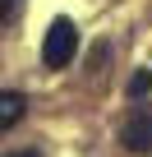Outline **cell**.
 I'll use <instances>...</instances> for the list:
<instances>
[{
	"instance_id": "277c9868",
	"label": "cell",
	"mask_w": 152,
	"mask_h": 157,
	"mask_svg": "<svg viewBox=\"0 0 152 157\" xmlns=\"http://www.w3.org/2000/svg\"><path fill=\"white\" fill-rule=\"evenodd\" d=\"M147 93H152V74H147V69H138V74L129 78V97H147Z\"/></svg>"
},
{
	"instance_id": "3957f363",
	"label": "cell",
	"mask_w": 152,
	"mask_h": 157,
	"mask_svg": "<svg viewBox=\"0 0 152 157\" xmlns=\"http://www.w3.org/2000/svg\"><path fill=\"white\" fill-rule=\"evenodd\" d=\"M23 111H28L23 93H0V134H5L9 125H19V120H23Z\"/></svg>"
},
{
	"instance_id": "5b68a950",
	"label": "cell",
	"mask_w": 152,
	"mask_h": 157,
	"mask_svg": "<svg viewBox=\"0 0 152 157\" xmlns=\"http://www.w3.org/2000/svg\"><path fill=\"white\" fill-rule=\"evenodd\" d=\"M19 10H23V0H0V23H9Z\"/></svg>"
},
{
	"instance_id": "7a4b0ae2",
	"label": "cell",
	"mask_w": 152,
	"mask_h": 157,
	"mask_svg": "<svg viewBox=\"0 0 152 157\" xmlns=\"http://www.w3.org/2000/svg\"><path fill=\"white\" fill-rule=\"evenodd\" d=\"M120 143L129 152H152V116H134L124 129H120Z\"/></svg>"
},
{
	"instance_id": "6da1fadb",
	"label": "cell",
	"mask_w": 152,
	"mask_h": 157,
	"mask_svg": "<svg viewBox=\"0 0 152 157\" xmlns=\"http://www.w3.org/2000/svg\"><path fill=\"white\" fill-rule=\"evenodd\" d=\"M74 56H79V28L69 19H55L46 28V42H42V65L46 69H65Z\"/></svg>"
},
{
	"instance_id": "8992f818",
	"label": "cell",
	"mask_w": 152,
	"mask_h": 157,
	"mask_svg": "<svg viewBox=\"0 0 152 157\" xmlns=\"http://www.w3.org/2000/svg\"><path fill=\"white\" fill-rule=\"evenodd\" d=\"M14 157H37V152H14Z\"/></svg>"
}]
</instances>
